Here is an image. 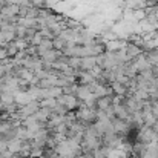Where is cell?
Listing matches in <instances>:
<instances>
[{"instance_id": "6da1fadb", "label": "cell", "mask_w": 158, "mask_h": 158, "mask_svg": "<svg viewBox=\"0 0 158 158\" xmlns=\"http://www.w3.org/2000/svg\"><path fill=\"white\" fill-rule=\"evenodd\" d=\"M26 31H28V28H25V26H22V25H17V29H16L17 39H25V37H26Z\"/></svg>"}]
</instances>
